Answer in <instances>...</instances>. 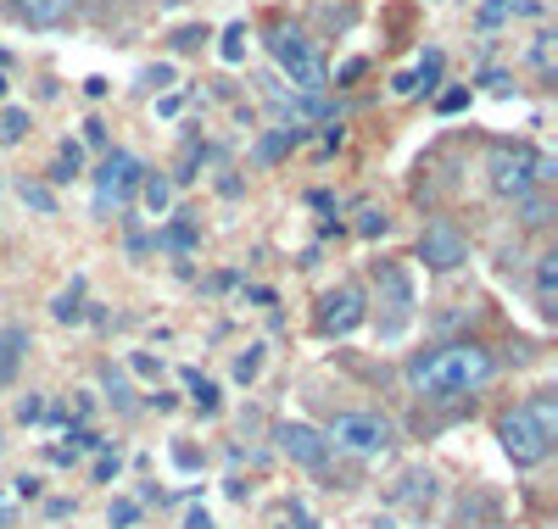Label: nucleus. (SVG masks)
Here are the masks:
<instances>
[{
  "mask_svg": "<svg viewBox=\"0 0 558 529\" xmlns=\"http://www.w3.org/2000/svg\"><path fill=\"white\" fill-rule=\"evenodd\" d=\"M497 373V357L492 346L481 341H452V346H436V352H418L408 362V384L425 402H447V396H470V391H486Z\"/></svg>",
  "mask_w": 558,
  "mask_h": 529,
  "instance_id": "obj_1",
  "label": "nucleus"
},
{
  "mask_svg": "<svg viewBox=\"0 0 558 529\" xmlns=\"http://www.w3.org/2000/svg\"><path fill=\"white\" fill-rule=\"evenodd\" d=\"M268 51H274L279 73L291 78V89H296V95H324L330 73H324V62H318V51H313V39H307L302 28L274 23V28H268Z\"/></svg>",
  "mask_w": 558,
  "mask_h": 529,
  "instance_id": "obj_2",
  "label": "nucleus"
},
{
  "mask_svg": "<svg viewBox=\"0 0 558 529\" xmlns=\"http://www.w3.org/2000/svg\"><path fill=\"white\" fill-rule=\"evenodd\" d=\"M324 441H330L336 452H352V457H380L397 441V423L386 413H341L330 429H324Z\"/></svg>",
  "mask_w": 558,
  "mask_h": 529,
  "instance_id": "obj_3",
  "label": "nucleus"
},
{
  "mask_svg": "<svg viewBox=\"0 0 558 529\" xmlns=\"http://www.w3.org/2000/svg\"><path fill=\"white\" fill-rule=\"evenodd\" d=\"M497 441H502V452H508V463H514V468H536V463H547V452H553V441L531 423L525 407H514V413L497 418Z\"/></svg>",
  "mask_w": 558,
  "mask_h": 529,
  "instance_id": "obj_4",
  "label": "nucleus"
},
{
  "mask_svg": "<svg viewBox=\"0 0 558 529\" xmlns=\"http://www.w3.org/2000/svg\"><path fill=\"white\" fill-rule=\"evenodd\" d=\"M140 179H146L140 157H129V151H107V162L96 168V212L123 207V201L134 196V189H140Z\"/></svg>",
  "mask_w": 558,
  "mask_h": 529,
  "instance_id": "obj_5",
  "label": "nucleus"
},
{
  "mask_svg": "<svg viewBox=\"0 0 558 529\" xmlns=\"http://www.w3.org/2000/svg\"><path fill=\"white\" fill-rule=\"evenodd\" d=\"M375 296H380V307H386L380 334H386V341H397V334L408 329V318H413V284H408V273H402L397 262H380V268H375Z\"/></svg>",
  "mask_w": 558,
  "mask_h": 529,
  "instance_id": "obj_6",
  "label": "nucleus"
},
{
  "mask_svg": "<svg viewBox=\"0 0 558 529\" xmlns=\"http://www.w3.org/2000/svg\"><path fill=\"white\" fill-rule=\"evenodd\" d=\"M486 179H492V189L497 196H508V201H525L531 196V151L525 146H492V157H486Z\"/></svg>",
  "mask_w": 558,
  "mask_h": 529,
  "instance_id": "obj_7",
  "label": "nucleus"
},
{
  "mask_svg": "<svg viewBox=\"0 0 558 529\" xmlns=\"http://www.w3.org/2000/svg\"><path fill=\"white\" fill-rule=\"evenodd\" d=\"M418 257H425L430 273H452V268L470 262V239L458 234V223L436 218V223H425V234H418Z\"/></svg>",
  "mask_w": 558,
  "mask_h": 529,
  "instance_id": "obj_8",
  "label": "nucleus"
},
{
  "mask_svg": "<svg viewBox=\"0 0 558 529\" xmlns=\"http://www.w3.org/2000/svg\"><path fill=\"white\" fill-rule=\"evenodd\" d=\"M363 318H368V302H363L357 284H336V291L318 296V329L324 334H352Z\"/></svg>",
  "mask_w": 558,
  "mask_h": 529,
  "instance_id": "obj_9",
  "label": "nucleus"
},
{
  "mask_svg": "<svg viewBox=\"0 0 558 529\" xmlns=\"http://www.w3.org/2000/svg\"><path fill=\"white\" fill-rule=\"evenodd\" d=\"M274 441H279V452H286L296 468H324V463H330V441H324L313 423H296V418H286V423L274 429Z\"/></svg>",
  "mask_w": 558,
  "mask_h": 529,
  "instance_id": "obj_10",
  "label": "nucleus"
},
{
  "mask_svg": "<svg viewBox=\"0 0 558 529\" xmlns=\"http://www.w3.org/2000/svg\"><path fill=\"white\" fill-rule=\"evenodd\" d=\"M12 12H17V23H28V28H62V23L78 12V0H12Z\"/></svg>",
  "mask_w": 558,
  "mask_h": 529,
  "instance_id": "obj_11",
  "label": "nucleus"
},
{
  "mask_svg": "<svg viewBox=\"0 0 558 529\" xmlns=\"http://www.w3.org/2000/svg\"><path fill=\"white\" fill-rule=\"evenodd\" d=\"M23 352H28V329L7 323V329H0V384H12V379H17Z\"/></svg>",
  "mask_w": 558,
  "mask_h": 529,
  "instance_id": "obj_12",
  "label": "nucleus"
},
{
  "mask_svg": "<svg viewBox=\"0 0 558 529\" xmlns=\"http://www.w3.org/2000/svg\"><path fill=\"white\" fill-rule=\"evenodd\" d=\"M157 246H162V251H179V257H191V251L202 246V234H196L191 212H179L168 229H157Z\"/></svg>",
  "mask_w": 558,
  "mask_h": 529,
  "instance_id": "obj_13",
  "label": "nucleus"
},
{
  "mask_svg": "<svg viewBox=\"0 0 558 529\" xmlns=\"http://www.w3.org/2000/svg\"><path fill=\"white\" fill-rule=\"evenodd\" d=\"M536 307L553 318L558 312V251L536 257Z\"/></svg>",
  "mask_w": 558,
  "mask_h": 529,
  "instance_id": "obj_14",
  "label": "nucleus"
},
{
  "mask_svg": "<svg viewBox=\"0 0 558 529\" xmlns=\"http://www.w3.org/2000/svg\"><path fill=\"white\" fill-rule=\"evenodd\" d=\"M134 196H140V207H146L151 218H162V212H168V201H173V179H168V173H146Z\"/></svg>",
  "mask_w": 558,
  "mask_h": 529,
  "instance_id": "obj_15",
  "label": "nucleus"
},
{
  "mask_svg": "<svg viewBox=\"0 0 558 529\" xmlns=\"http://www.w3.org/2000/svg\"><path fill=\"white\" fill-rule=\"evenodd\" d=\"M430 496H436V479H430V473H402V479H397V502L430 507Z\"/></svg>",
  "mask_w": 558,
  "mask_h": 529,
  "instance_id": "obj_16",
  "label": "nucleus"
},
{
  "mask_svg": "<svg viewBox=\"0 0 558 529\" xmlns=\"http://www.w3.org/2000/svg\"><path fill=\"white\" fill-rule=\"evenodd\" d=\"M525 413H531V423L542 429V435H547V441H558V396H553V391H542V396H531V402H525Z\"/></svg>",
  "mask_w": 558,
  "mask_h": 529,
  "instance_id": "obj_17",
  "label": "nucleus"
},
{
  "mask_svg": "<svg viewBox=\"0 0 558 529\" xmlns=\"http://www.w3.org/2000/svg\"><path fill=\"white\" fill-rule=\"evenodd\" d=\"M51 318H57V323H84V279H73L68 291L51 302Z\"/></svg>",
  "mask_w": 558,
  "mask_h": 529,
  "instance_id": "obj_18",
  "label": "nucleus"
},
{
  "mask_svg": "<svg viewBox=\"0 0 558 529\" xmlns=\"http://www.w3.org/2000/svg\"><path fill=\"white\" fill-rule=\"evenodd\" d=\"M296 146H302V128H274L263 146H257V157H263V162H279V157L296 151Z\"/></svg>",
  "mask_w": 558,
  "mask_h": 529,
  "instance_id": "obj_19",
  "label": "nucleus"
},
{
  "mask_svg": "<svg viewBox=\"0 0 558 529\" xmlns=\"http://www.w3.org/2000/svg\"><path fill=\"white\" fill-rule=\"evenodd\" d=\"M363 239H380V234H391V218H386V207H375V201H363L357 207V223H352Z\"/></svg>",
  "mask_w": 558,
  "mask_h": 529,
  "instance_id": "obj_20",
  "label": "nucleus"
},
{
  "mask_svg": "<svg viewBox=\"0 0 558 529\" xmlns=\"http://www.w3.org/2000/svg\"><path fill=\"white\" fill-rule=\"evenodd\" d=\"M17 196H23V207H34V212H45V218H57V196H51V184L23 179V184H17Z\"/></svg>",
  "mask_w": 558,
  "mask_h": 529,
  "instance_id": "obj_21",
  "label": "nucleus"
},
{
  "mask_svg": "<svg viewBox=\"0 0 558 529\" xmlns=\"http://www.w3.org/2000/svg\"><path fill=\"white\" fill-rule=\"evenodd\" d=\"M78 168H84V146L62 139V151H57V168H51V179H57V184H73V179H78Z\"/></svg>",
  "mask_w": 558,
  "mask_h": 529,
  "instance_id": "obj_22",
  "label": "nucleus"
},
{
  "mask_svg": "<svg viewBox=\"0 0 558 529\" xmlns=\"http://www.w3.org/2000/svg\"><path fill=\"white\" fill-rule=\"evenodd\" d=\"M28 128H34V118L23 107H7V112H0V146H17Z\"/></svg>",
  "mask_w": 558,
  "mask_h": 529,
  "instance_id": "obj_23",
  "label": "nucleus"
},
{
  "mask_svg": "<svg viewBox=\"0 0 558 529\" xmlns=\"http://www.w3.org/2000/svg\"><path fill=\"white\" fill-rule=\"evenodd\" d=\"M184 384H191V396H196V407H202V413L213 418V413H218V384H213V379H202L196 368H184Z\"/></svg>",
  "mask_w": 558,
  "mask_h": 529,
  "instance_id": "obj_24",
  "label": "nucleus"
},
{
  "mask_svg": "<svg viewBox=\"0 0 558 529\" xmlns=\"http://www.w3.org/2000/svg\"><path fill=\"white\" fill-rule=\"evenodd\" d=\"M218 39H223V45H218V57H223L229 67H235V62L246 57V23H229V28H223Z\"/></svg>",
  "mask_w": 558,
  "mask_h": 529,
  "instance_id": "obj_25",
  "label": "nucleus"
},
{
  "mask_svg": "<svg viewBox=\"0 0 558 529\" xmlns=\"http://www.w3.org/2000/svg\"><path fill=\"white\" fill-rule=\"evenodd\" d=\"M101 384H107V396H112V407H118V413H129V407H134V396H129V379H123L118 368H107V373H101Z\"/></svg>",
  "mask_w": 558,
  "mask_h": 529,
  "instance_id": "obj_26",
  "label": "nucleus"
},
{
  "mask_svg": "<svg viewBox=\"0 0 558 529\" xmlns=\"http://www.w3.org/2000/svg\"><path fill=\"white\" fill-rule=\"evenodd\" d=\"M107 524H112V529H134V524H140V502L118 496V502L107 507Z\"/></svg>",
  "mask_w": 558,
  "mask_h": 529,
  "instance_id": "obj_27",
  "label": "nucleus"
},
{
  "mask_svg": "<svg viewBox=\"0 0 558 529\" xmlns=\"http://www.w3.org/2000/svg\"><path fill=\"white\" fill-rule=\"evenodd\" d=\"M257 373H263V346H246V352L235 357V379H241V384H252Z\"/></svg>",
  "mask_w": 558,
  "mask_h": 529,
  "instance_id": "obj_28",
  "label": "nucleus"
},
{
  "mask_svg": "<svg viewBox=\"0 0 558 529\" xmlns=\"http://www.w3.org/2000/svg\"><path fill=\"white\" fill-rule=\"evenodd\" d=\"M436 78H441V51H430L425 62L413 67V84H418V89H436Z\"/></svg>",
  "mask_w": 558,
  "mask_h": 529,
  "instance_id": "obj_29",
  "label": "nucleus"
},
{
  "mask_svg": "<svg viewBox=\"0 0 558 529\" xmlns=\"http://www.w3.org/2000/svg\"><path fill=\"white\" fill-rule=\"evenodd\" d=\"M39 491H45V485H39V479H34V473H23V479H12V496H17V502H39Z\"/></svg>",
  "mask_w": 558,
  "mask_h": 529,
  "instance_id": "obj_30",
  "label": "nucleus"
},
{
  "mask_svg": "<svg viewBox=\"0 0 558 529\" xmlns=\"http://www.w3.org/2000/svg\"><path fill=\"white\" fill-rule=\"evenodd\" d=\"M45 418V396H23L17 402V423H39Z\"/></svg>",
  "mask_w": 558,
  "mask_h": 529,
  "instance_id": "obj_31",
  "label": "nucleus"
},
{
  "mask_svg": "<svg viewBox=\"0 0 558 529\" xmlns=\"http://www.w3.org/2000/svg\"><path fill=\"white\" fill-rule=\"evenodd\" d=\"M463 107H470V89H447L441 101H436V112H447V118H452V112H463Z\"/></svg>",
  "mask_w": 558,
  "mask_h": 529,
  "instance_id": "obj_32",
  "label": "nucleus"
},
{
  "mask_svg": "<svg viewBox=\"0 0 558 529\" xmlns=\"http://www.w3.org/2000/svg\"><path fill=\"white\" fill-rule=\"evenodd\" d=\"M129 368H134V373H146V379H157V373H162V362H157V357H146V352H134V357H129Z\"/></svg>",
  "mask_w": 558,
  "mask_h": 529,
  "instance_id": "obj_33",
  "label": "nucleus"
},
{
  "mask_svg": "<svg viewBox=\"0 0 558 529\" xmlns=\"http://www.w3.org/2000/svg\"><path fill=\"white\" fill-rule=\"evenodd\" d=\"M202 39H207V28H179V34H173V45H179V51H196Z\"/></svg>",
  "mask_w": 558,
  "mask_h": 529,
  "instance_id": "obj_34",
  "label": "nucleus"
},
{
  "mask_svg": "<svg viewBox=\"0 0 558 529\" xmlns=\"http://www.w3.org/2000/svg\"><path fill=\"white\" fill-rule=\"evenodd\" d=\"M118 468H123V457L112 452V457H101V463H96V479H101V485H107V479H118Z\"/></svg>",
  "mask_w": 558,
  "mask_h": 529,
  "instance_id": "obj_35",
  "label": "nucleus"
},
{
  "mask_svg": "<svg viewBox=\"0 0 558 529\" xmlns=\"http://www.w3.org/2000/svg\"><path fill=\"white\" fill-rule=\"evenodd\" d=\"M363 67H368L363 57H352V62H341V73H336V84H352V78H363Z\"/></svg>",
  "mask_w": 558,
  "mask_h": 529,
  "instance_id": "obj_36",
  "label": "nucleus"
},
{
  "mask_svg": "<svg viewBox=\"0 0 558 529\" xmlns=\"http://www.w3.org/2000/svg\"><path fill=\"white\" fill-rule=\"evenodd\" d=\"M184 529H213V513L207 507H191V513H184Z\"/></svg>",
  "mask_w": 558,
  "mask_h": 529,
  "instance_id": "obj_37",
  "label": "nucleus"
},
{
  "mask_svg": "<svg viewBox=\"0 0 558 529\" xmlns=\"http://www.w3.org/2000/svg\"><path fill=\"white\" fill-rule=\"evenodd\" d=\"M84 139H89V146H107V123L89 118V123H84Z\"/></svg>",
  "mask_w": 558,
  "mask_h": 529,
  "instance_id": "obj_38",
  "label": "nucleus"
},
{
  "mask_svg": "<svg viewBox=\"0 0 558 529\" xmlns=\"http://www.w3.org/2000/svg\"><path fill=\"white\" fill-rule=\"evenodd\" d=\"M17 507H23V502H17V496H12V485H0V518H12V513H17Z\"/></svg>",
  "mask_w": 558,
  "mask_h": 529,
  "instance_id": "obj_39",
  "label": "nucleus"
},
{
  "mask_svg": "<svg viewBox=\"0 0 558 529\" xmlns=\"http://www.w3.org/2000/svg\"><path fill=\"white\" fill-rule=\"evenodd\" d=\"M107 89H112L107 78H84V95H89V101H101V95H107Z\"/></svg>",
  "mask_w": 558,
  "mask_h": 529,
  "instance_id": "obj_40",
  "label": "nucleus"
},
{
  "mask_svg": "<svg viewBox=\"0 0 558 529\" xmlns=\"http://www.w3.org/2000/svg\"><path fill=\"white\" fill-rule=\"evenodd\" d=\"M525 223H547V201H525Z\"/></svg>",
  "mask_w": 558,
  "mask_h": 529,
  "instance_id": "obj_41",
  "label": "nucleus"
},
{
  "mask_svg": "<svg viewBox=\"0 0 558 529\" xmlns=\"http://www.w3.org/2000/svg\"><path fill=\"white\" fill-rule=\"evenodd\" d=\"M51 463H62V468H73V463H78V452H73V446H51Z\"/></svg>",
  "mask_w": 558,
  "mask_h": 529,
  "instance_id": "obj_42",
  "label": "nucleus"
},
{
  "mask_svg": "<svg viewBox=\"0 0 558 529\" xmlns=\"http://www.w3.org/2000/svg\"><path fill=\"white\" fill-rule=\"evenodd\" d=\"M68 513H73V502H62V496H57V502H45V518H68Z\"/></svg>",
  "mask_w": 558,
  "mask_h": 529,
  "instance_id": "obj_43",
  "label": "nucleus"
},
{
  "mask_svg": "<svg viewBox=\"0 0 558 529\" xmlns=\"http://www.w3.org/2000/svg\"><path fill=\"white\" fill-rule=\"evenodd\" d=\"M12 89V78H7V67H0V95H7Z\"/></svg>",
  "mask_w": 558,
  "mask_h": 529,
  "instance_id": "obj_44",
  "label": "nucleus"
},
{
  "mask_svg": "<svg viewBox=\"0 0 558 529\" xmlns=\"http://www.w3.org/2000/svg\"><path fill=\"white\" fill-rule=\"evenodd\" d=\"M0 457H7V441H0Z\"/></svg>",
  "mask_w": 558,
  "mask_h": 529,
  "instance_id": "obj_45",
  "label": "nucleus"
},
{
  "mask_svg": "<svg viewBox=\"0 0 558 529\" xmlns=\"http://www.w3.org/2000/svg\"><path fill=\"white\" fill-rule=\"evenodd\" d=\"M0 67H7V57H0Z\"/></svg>",
  "mask_w": 558,
  "mask_h": 529,
  "instance_id": "obj_46",
  "label": "nucleus"
}]
</instances>
